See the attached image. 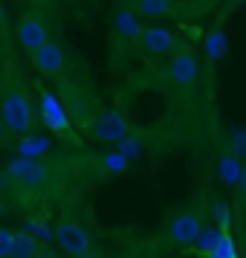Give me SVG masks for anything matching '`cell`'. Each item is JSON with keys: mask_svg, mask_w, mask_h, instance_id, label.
Here are the masks:
<instances>
[{"mask_svg": "<svg viewBox=\"0 0 246 258\" xmlns=\"http://www.w3.org/2000/svg\"><path fill=\"white\" fill-rule=\"evenodd\" d=\"M52 151V140H49L47 134H35V131H29L21 137L18 142V157H24V160H41V157H47Z\"/></svg>", "mask_w": 246, "mask_h": 258, "instance_id": "cell-12", "label": "cell"}, {"mask_svg": "<svg viewBox=\"0 0 246 258\" xmlns=\"http://www.w3.org/2000/svg\"><path fill=\"white\" fill-rule=\"evenodd\" d=\"M116 151H122L125 157H128V160H139L142 151H145V140L130 134V137H128L125 142H119V145H116Z\"/></svg>", "mask_w": 246, "mask_h": 258, "instance_id": "cell-21", "label": "cell"}, {"mask_svg": "<svg viewBox=\"0 0 246 258\" xmlns=\"http://www.w3.org/2000/svg\"><path fill=\"white\" fill-rule=\"evenodd\" d=\"M15 38H18V44H21L26 52L35 55L41 47L49 44V29L38 15H21L18 24H15Z\"/></svg>", "mask_w": 246, "mask_h": 258, "instance_id": "cell-7", "label": "cell"}, {"mask_svg": "<svg viewBox=\"0 0 246 258\" xmlns=\"http://www.w3.org/2000/svg\"><path fill=\"white\" fill-rule=\"evenodd\" d=\"M211 215H214V226H220V229H229V221H232V212H229V203H214V209H211Z\"/></svg>", "mask_w": 246, "mask_h": 258, "instance_id": "cell-23", "label": "cell"}, {"mask_svg": "<svg viewBox=\"0 0 246 258\" xmlns=\"http://www.w3.org/2000/svg\"><path fill=\"white\" fill-rule=\"evenodd\" d=\"M133 12L139 18H165L174 12V0H136Z\"/></svg>", "mask_w": 246, "mask_h": 258, "instance_id": "cell-16", "label": "cell"}, {"mask_svg": "<svg viewBox=\"0 0 246 258\" xmlns=\"http://www.w3.org/2000/svg\"><path fill=\"white\" fill-rule=\"evenodd\" d=\"M38 113L41 122L47 125L49 134L64 137V140H75V128H72V119L67 113V107L52 90H38Z\"/></svg>", "mask_w": 246, "mask_h": 258, "instance_id": "cell-3", "label": "cell"}, {"mask_svg": "<svg viewBox=\"0 0 246 258\" xmlns=\"http://www.w3.org/2000/svg\"><path fill=\"white\" fill-rule=\"evenodd\" d=\"M38 255H41V244L29 232L18 229L15 232V244H12V255L9 258H38Z\"/></svg>", "mask_w": 246, "mask_h": 258, "instance_id": "cell-17", "label": "cell"}, {"mask_svg": "<svg viewBox=\"0 0 246 258\" xmlns=\"http://www.w3.org/2000/svg\"><path fill=\"white\" fill-rule=\"evenodd\" d=\"M168 76H171V82L177 87H194V82H197V76H200L197 55L188 47L177 49L174 55H171V64H168Z\"/></svg>", "mask_w": 246, "mask_h": 258, "instance_id": "cell-8", "label": "cell"}, {"mask_svg": "<svg viewBox=\"0 0 246 258\" xmlns=\"http://www.w3.org/2000/svg\"><path fill=\"white\" fill-rule=\"evenodd\" d=\"M6 24V9H3V3H0V26Z\"/></svg>", "mask_w": 246, "mask_h": 258, "instance_id": "cell-27", "label": "cell"}, {"mask_svg": "<svg viewBox=\"0 0 246 258\" xmlns=\"http://www.w3.org/2000/svg\"><path fill=\"white\" fill-rule=\"evenodd\" d=\"M24 232H29L38 244H47V241H55V226L47 221V215H29L26 218Z\"/></svg>", "mask_w": 246, "mask_h": 258, "instance_id": "cell-14", "label": "cell"}, {"mask_svg": "<svg viewBox=\"0 0 246 258\" xmlns=\"http://www.w3.org/2000/svg\"><path fill=\"white\" fill-rule=\"evenodd\" d=\"M200 232H203V218H200V212L188 209V212H180L171 218L168 223V238H171V244L180 246V249H188V246L197 244Z\"/></svg>", "mask_w": 246, "mask_h": 258, "instance_id": "cell-6", "label": "cell"}, {"mask_svg": "<svg viewBox=\"0 0 246 258\" xmlns=\"http://www.w3.org/2000/svg\"><path fill=\"white\" fill-rule=\"evenodd\" d=\"M142 21H139V15L133 12L130 6H119L116 15H113V32H116L119 38H125V41H136L139 44V38H142Z\"/></svg>", "mask_w": 246, "mask_h": 258, "instance_id": "cell-11", "label": "cell"}, {"mask_svg": "<svg viewBox=\"0 0 246 258\" xmlns=\"http://www.w3.org/2000/svg\"><path fill=\"white\" fill-rule=\"evenodd\" d=\"M226 49H229V41H226V32H223L220 26H214L206 41H203V55L209 61H220L226 55Z\"/></svg>", "mask_w": 246, "mask_h": 258, "instance_id": "cell-15", "label": "cell"}, {"mask_svg": "<svg viewBox=\"0 0 246 258\" xmlns=\"http://www.w3.org/2000/svg\"><path fill=\"white\" fill-rule=\"evenodd\" d=\"M6 180L15 188H41L49 180V168L41 160H24V157H15L6 163L3 168Z\"/></svg>", "mask_w": 246, "mask_h": 258, "instance_id": "cell-4", "label": "cell"}, {"mask_svg": "<svg viewBox=\"0 0 246 258\" xmlns=\"http://www.w3.org/2000/svg\"><path fill=\"white\" fill-rule=\"evenodd\" d=\"M32 61H35L38 73H44V76H55V73L64 70V64H67V52H64L61 44L49 41L47 47H41L35 55H32Z\"/></svg>", "mask_w": 246, "mask_h": 258, "instance_id": "cell-10", "label": "cell"}, {"mask_svg": "<svg viewBox=\"0 0 246 258\" xmlns=\"http://www.w3.org/2000/svg\"><path fill=\"white\" fill-rule=\"evenodd\" d=\"M0 119L9 134H29L32 125H35V107H32V99L26 93V87L21 84H9L3 96H0Z\"/></svg>", "mask_w": 246, "mask_h": 258, "instance_id": "cell-1", "label": "cell"}, {"mask_svg": "<svg viewBox=\"0 0 246 258\" xmlns=\"http://www.w3.org/2000/svg\"><path fill=\"white\" fill-rule=\"evenodd\" d=\"M93 137L99 142H107V145H119V142H125L130 137V125L125 113L116 110V107H105V110H99V116L93 119Z\"/></svg>", "mask_w": 246, "mask_h": 258, "instance_id": "cell-5", "label": "cell"}, {"mask_svg": "<svg viewBox=\"0 0 246 258\" xmlns=\"http://www.w3.org/2000/svg\"><path fill=\"white\" fill-rule=\"evenodd\" d=\"M12 244H15V229H3L0 226V258L12 255Z\"/></svg>", "mask_w": 246, "mask_h": 258, "instance_id": "cell-24", "label": "cell"}, {"mask_svg": "<svg viewBox=\"0 0 246 258\" xmlns=\"http://www.w3.org/2000/svg\"><path fill=\"white\" fill-rule=\"evenodd\" d=\"M237 191H240V198H246V163H243V171H240V180H237Z\"/></svg>", "mask_w": 246, "mask_h": 258, "instance_id": "cell-25", "label": "cell"}, {"mask_svg": "<svg viewBox=\"0 0 246 258\" xmlns=\"http://www.w3.org/2000/svg\"><path fill=\"white\" fill-rule=\"evenodd\" d=\"M240 171H243V160H237L232 151H226V154H220V157H217V177L223 180V186L237 188Z\"/></svg>", "mask_w": 246, "mask_h": 258, "instance_id": "cell-13", "label": "cell"}, {"mask_svg": "<svg viewBox=\"0 0 246 258\" xmlns=\"http://www.w3.org/2000/svg\"><path fill=\"white\" fill-rule=\"evenodd\" d=\"M229 148H232V154L237 160L246 163V128H234L232 134H229Z\"/></svg>", "mask_w": 246, "mask_h": 258, "instance_id": "cell-22", "label": "cell"}, {"mask_svg": "<svg viewBox=\"0 0 246 258\" xmlns=\"http://www.w3.org/2000/svg\"><path fill=\"white\" fill-rule=\"evenodd\" d=\"M6 140V125H3V119H0V142Z\"/></svg>", "mask_w": 246, "mask_h": 258, "instance_id": "cell-26", "label": "cell"}, {"mask_svg": "<svg viewBox=\"0 0 246 258\" xmlns=\"http://www.w3.org/2000/svg\"><path fill=\"white\" fill-rule=\"evenodd\" d=\"M55 244L64 255L70 258H87L93 249V238L72 215H64L55 221Z\"/></svg>", "mask_w": 246, "mask_h": 258, "instance_id": "cell-2", "label": "cell"}, {"mask_svg": "<svg viewBox=\"0 0 246 258\" xmlns=\"http://www.w3.org/2000/svg\"><path fill=\"white\" fill-rule=\"evenodd\" d=\"M203 258H240V252H237V244H234V238L229 229H223L220 241L214 244V249L211 252H206Z\"/></svg>", "mask_w": 246, "mask_h": 258, "instance_id": "cell-19", "label": "cell"}, {"mask_svg": "<svg viewBox=\"0 0 246 258\" xmlns=\"http://www.w3.org/2000/svg\"><path fill=\"white\" fill-rule=\"evenodd\" d=\"M128 165H130V160L122 151H116V148L107 151V154H102V160H99V168H102L105 174H125Z\"/></svg>", "mask_w": 246, "mask_h": 258, "instance_id": "cell-18", "label": "cell"}, {"mask_svg": "<svg viewBox=\"0 0 246 258\" xmlns=\"http://www.w3.org/2000/svg\"><path fill=\"white\" fill-rule=\"evenodd\" d=\"M139 44H142V49L151 52V55H171L177 49V38H174V32L165 29V26H145Z\"/></svg>", "mask_w": 246, "mask_h": 258, "instance_id": "cell-9", "label": "cell"}, {"mask_svg": "<svg viewBox=\"0 0 246 258\" xmlns=\"http://www.w3.org/2000/svg\"><path fill=\"white\" fill-rule=\"evenodd\" d=\"M220 235H223V229L220 226H214V223H209V226H203V232H200V238H197V252L200 255H206V252H211L214 249V244L220 241Z\"/></svg>", "mask_w": 246, "mask_h": 258, "instance_id": "cell-20", "label": "cell"}]
</instances>
